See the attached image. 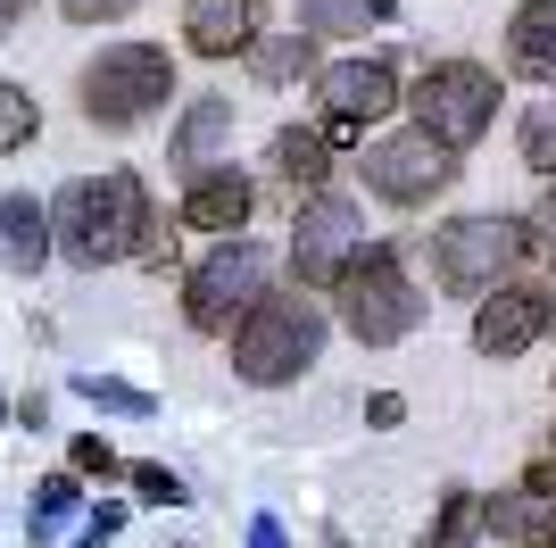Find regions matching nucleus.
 I'll return each mask as SVG.
<instances>
[{"label": "nucleus", "instance_id": "31", "mask_svg": "<svg viewBox=\"0 0 556 548\" xmlns=\"http://www.w3.org/2000/svg\"><path fill=\"white\" fill-rule=\"evenodd\" d=\"M150 0H59V17L67 25H125V17H141Z\"/></svg>", "mask_w": 556, "mask_h": 548}, {"label": "nucleus", "instance_id": "7", "mask_svg": "<svg viewBox=\"0 0 556 548\" xmlns=\"http://www.w3.org/2000/svg\"><path fill=\"white\" fill-rule=\"evenodd\" d=\"M266 283H275L266 241L225 233V241H208V250L184 266V283H175V316H184V333H200V341H225L232 324H241V308H250Z\"/></svg>", "mask_w": 556, "mask_h": 548}, {"label": "nucleus", "instance_id": "39", "mask_svg": "<svg viewBox=\"0 0 556 548\" xmlns=\"http://www.w3.org/2000/svg\"><path fill=\"white\" fill-rule=\"evenodd\" d=\"M548 449H556V424H548Z\"/></svg>", "mask_w": 556, "mask_h": 548}, {"label": "nucleus", "instance_id": "6", "mask_svg": "<svg viewBox=\"0 0 556 548\" xmlns=\"http://www.w3.org/2000/svg\"><path fill=\"white\" fill-rule=\"evenodd\" d=\"M307 100H316V125H325L332 150H366L391 116H407V84H399L391 50H357V59H325V67L307 75Z\"/></svg>", "mask_w": 556, "mask_h": 548}, {"label": "nucleus", "instance_id": "30", "mask_svg": "<svg viewBox=\"0 0 556 548\" xmlns=\"http://www.w3.org/2000/svg\"><path fill=\"white\" fill-rule=\"evenodd\" d=\"M523 225H532V258H540V274L556 266V183H540V200L523 208Z\"/></svg>", "mask_w": 556, "mask_h": 548}, {"label": "nucleus", "instance_id": "11", "mask_svg": "<svg viewBox=\"0 0 556 548\" xmlns=\"http://www.w3.org/2000/svg\"><path fill=\"white\" fill-rule=\"evenodd\" d=\"M473 358L490 365H515V358H532L540 341H556V283L548 274H515V283H498V291L473 299Z\"/></svg>", "mask_w": 556, "mask_h": 548}, {"label": "nucleus", "instance_id": "35", "mask_svg": "<svg viewBox=\"0 0 556 548\" xmlns=\"http://www.w3.org/2000/svg\"><path fill=\"white\" fill-rule=\"evenodd\" d=\"M250 548H291V540H282L275 515H250Z\"/></svg>", "mask_w": 556, "mask_h": 548}, {"label": "nucleus", "instance_id": "9", "mask_svg": "<svg viewBox=\"0 0 556 548\" xmlns=\"http://www.w3.org/2000/svg\"><path fill=\"white\" fill-rule=\"evenodd\" d=\"M349 175L366 183V200L399 208V216H416V208L448 200L465 183V150H448V141H432L424 125H399V134H374L366 150H357V166Z\"/></svg>", "mask_w": 556, "mask_h": 548}, {"label": "nucleus", "instance_id": "5", "mask_svg": "<svg viewBox=\"0 0 556 548\" xmlns=\"http://www.w3.org/2000/svg\"><path fill=\"white\" fill-rule=\"evenodd\" d=\"M332 324H341L357 349H399L407 333L424 324V283H416V266H407V241H391V233H374L366 250H357V266L332 283Z\"/></svg>", "mask_w": 556, "mask_h": 548}, {"label": "nucleus", "instance_id": "29", "mask_svg": "<svg viewBox=\"0 0 556 548\" xmlns=\"http://www.w3.org/2000/svg\"><path fill=\"white\" fill-rule=\"evenodd\" d=\"M141 274H166V266H184V216L175 208H159V225H150V241H141V258H134Z\"/></svg>", "mask_w": 556, "mask_h": 548}, {"label": "nucleus", "instance_id": "32", "mask_svg": "<svg viewBox=\"0 0 556 548\" xmlns=\"http://www.w3.org/2000/svg\"><path fill=\"white\" fill-rule=\"evenodd\" d=\"M366 424H374V433H399V424H407V399H399V390H374V399H366Z\"/></svg>", "mask_w": 556, "mask_h": 548}, {"label": "nucleus", "instance_id": "36", "mask_svg": "<svg viewBox=\"0 0 556 548\" xmlns=\"http://www.w3.org/2000/svg\"><path fill=\"white\" fill-rule=\"evenodd\" d=\"M25 9H34V0H0V42L17 34V17H25Z\"/></svg>", "mask_w": 556, "mask_h": 548}, {"label": "nucleus", "instance_id": "1", "mask_svg": "<svg viewBox=\"0 0 556 548\" xmlns=\"http://www.w3.org/2000/svg\"><path fill=\"white\" fill-rule=\"evenodd\" d=\"M159 191L141 166H100V175H67L50 191V241H59V266L75 274H109L134 266L150 225H159Z\"/></svg>", "mask_w": 556, "mask_h": 548}, {"label": "nucleus", "instance_id": "10", "mask_svg": "<svg viewBox=\"0 0 556 548\" xmlns=\"http://www.w3.org/2000/svg\"><path fill=\"white\" fill-rule=\"evenodd\" d=\"M366 241H374V233H366V208L349 200L341 183H325V191H307V200L291 208V233H282V283L332 299V283L357 266Z\"/></svg>", "mask_w": 556, "mask_h": 548}, {"label": "nucleus", "instance_id": "17", "mask_svg": "<svg viewBox=\"0 0 556 548\" xmlns=\"http://www.w3.org/2000/svg\"><path fill=\"white\" fill-rule=\"evenodd\" d=\"M498 42H507V75H515V84L556 91V0H523Z\"/></svg>", "mask_w": 556, "mask_h": 548}, {"label": "nucleus", "instance_id": "21", "mask_svg": "<svg viewBox=\"0 0 556 548\" xmlns=\"http://www.w3.org/2000/svg\"><path fill=\"white\" fill-rule=\"evenodd\" d=\"M399 0H300V34L316 42H366V25H391Z\"/></svg>", "mask_w": 556, "mask_h": 548}, {"label": "nucleus", "instance_id": "16", "mask_svg": "<svg viewBox=\"0 0 556 548\" xmlns=\"http://www.w3.org/2000/svg\"><path fill=\"white\" fill-rule=\"evenodd\" d=\"M42 266H59V241H50V200H34V191H0V274L34 283Z\"/></svg>", "mask_w": 556, "mask_h": 548}, {"label": "nucleus", "instance_id": "24", "mask_svg": "<svg viewBox=\"0 0 556 548\" xmlns=\"http://www.w3.org/2000/svg\"><path fill=\"white\" fill-rule=\"evenodd\" d=\"M515 159H523V175L556 183V100H540V109L515 116Z\"/></svg>", "mask_w": 556, "mask_h": 548}, {"label": "nucleus", "instance_id": "2", "mask_svg": "<svg viewBox=\"0 0 556 548\" xmlns=\"http://www.w3.org/2000/svg\"><path fill=\"white\" fill-rule=\"evenodd\" d=\"M332 308L300 283H266V291L241 308V324L225 333V358H232V383L250 390H291L300 374H316L332 349Z\"/></svg>", "mask_w": 556, "mask_h": 548}, {"label": "nucleus", "instance_id": "28", "mask_svg": "<svg viewBox=\"0 0 556 548\" xmlns=\"http://www.w3.org/2000/svg\"><path fill=\"white\" fill-rule=\"evenodd\" d=\"M67 465L84 482H125V457H116V440H100V433H75L67 440Z\"/></svg>", "mask_w": 556, "mask_h": 548}, {"label": "nucleus", "instance_id": "13", "mask_svg": "<svg viewBox=\"0 0 556 548\" xmlns=\"http://www.w3.org/2000/svg\"><path fill=\"white\" fill-rule=\"evenodd\" d=\"M232 134H241V109H232V91H191L175 125H166V166L175 175H200V166L232 159Z\"/></svg>", "mask_w": 556, "mask_h": 548}, {"label": "nucleus", "instance_id": "18", "mask_svg": "<svg viewBox=\"0 0 556 548\" xmlns=\"http://www.w3.org/2000/svg\"><path fill=\"white\" fill-rule=\"evenodd\" d=\"M482 532L507 548H556V499H532L523 482L515 490H482Z\"/></svg>", "mask_w": 556, "mask_h": 548}, {"label": "nucleus", "instance_id": "25", "mask_svg": "<svg viewBox=\"0 0 556 548\" xmlns=\"http://www.w3.org/2000/svg\"><path fill=\"white\" fill-rule=\"evenodd\" d=\"M34 141H42V100L25 84H0V159H17Z\"/></svg>", "mask_w": 556, "mask_h": 548}, {"label": "nucleus", "instance_id": "14", "mask_svg": "<svg viewBox=\"0 0 556 548\" xmlns=\"http://www.w3.org/2000/svg\"><path fill=\"white\" fill-rule=\"evenodd\" d=\"M266 34V0H184V50L191 59H250V42Z\"/></svg>", "mask_w": 556, "mask_h": 548}, {"label": "nucleus", "instance_id": "8", "mask_svg": "<svg viewBox=\"0 0 556 548\" xmlns=\"http://www.w3.org/2000/svg\"><path fill=\"white\" fill-rule=\"evenodd\" d=\"M498 109H507V91H498V67H482V59H432L407 84V125H424L432 141H448L465 159L490 141Z\"/></svg>", "mask_w": 556, "mask_h": 548}, {"label": "nucleus", "instance_id": "34", "mask_svg": "<svg viewBox=\"0 0 556 548\" xmlns=\"http://www.w3.org/2000/svg\"><path fill=\"white\" fill-rule=\"evenodd\" d=\"M17 424H25V433H42V424H50V399H42V390H25V399H17Z\"/></svg>", "mask_w": 556, "mask_h": 548}, {"label": "nucleus", "instance_id": "27", "mask_svg": "<svg viewBox=\"0 0 556 548\" xmlns=\"http://www.w3.org/2000/svg\"><path fill=\"white\" fill-rule=\"evenodd\" d=\"M125 524H134V507L92 499L84 515H75V548H116V540H125Z\"/></svg>", "mask_w": 556, "mask_h": 548}, {"label": "nucleus", "instance_id": "22", "mask_svg": "<svg viewBox=\"0 0 556 548\" xmlns=\"http://www.w3.org/2000/svg\"><path fill=\"white\" fill-rule=\"evenodd\" d=\"M482 490H465V482H448L441 499H432V524L416 532V548H482Z\"/></svg>", "mask_w": 556, "mask_h": 548}, {"label": "nucleus", "instance_id": "3", "mask_svg": "<svg viewBox=\"0 0 556 548\" xmlns=\"http://www.w3.org/2000/svg\"><path fill=\"white\" fill-rule=\"evenodd\" d=\"M416 258L432 266V291L448 299H482L515 274H532V225L507 216V208H465V216H441V225L416 241Z\"/></svg>", "mask_w": 556, "mask_h": 548}, {"label": "nucleus", "instance_id": "37", "mask_svg": "<svg viewBox=\"0 0 556 548\" xmlns=\"http://www.w3.org/2000/svg\"><path fill=\"white\" fill-rule=\"evenodd\" d=\"M9 424H17V399H9V390H0V433H9Z\"/></svg>", "mask_w": 556, "mask_h": 548}, {"label": "nucleus", "instance_id": "26", "mask_svg": "<svg viewBox=\"0 0 556 548\" xmlns=\"http://www.w3.org/2000/svg\"><path fill=\"white\" fill-rule=\"evenodd\" d=\"M125 490H134L141 507H191V482L175 474V465H159V457H141V465H125Z\"/></svg>", "mask_w": 556, "mask_h": 548}, {"label": "nucleus", "instance_id": "12", "mask_svg": "<svg viewBox=\"0 0 556 548\" xmlns=\"http://www.w3.org/2000/svg\"><path fill=\"white\" fill-rule=\"evenodd\" d=\"M257 175L250 166H200V175H184V191H175V216H184V233H208V241H225V233H250L257 225Z\"/></svg>", "mask_w": 556, "mask_h": 548}, {"label": "nucleus", "instance_id": "38", "mask_svg": "<svg viewBox=\"0 0 556 548\" xmlns=\"http://www.w3.org/2000/svg\"><path fill=\"white\" fill-rule=\"evenodd\" d=\"M166 548H191V540H166Z\"/></svg>", "mask_w": 556, "mask_h": 548}, {"label": "nucleus", "instance_id": "20", "mask_svg": "<svg viewBox=\"0 0 556 548\" xmlns=\"http://www.w3.org/2000/svg\"><path fill=\"white\" fill-rule=\"evenodd\" d=\"M84 507H92V499H84V474H75V465L42 474V482H34V515H25V540H34V548H59V540H67V524L84 515Z\"/></svg>", "mask_w": 556, "mask_h": 548}, {"label": "nucleus", "instance_id": "33", "mask_svg": "<svg viewBox=\"0 0 556 548\" xmlns=\"http://www.w3.org/2000/svg\"><path fill=\"white\" fill-rule=\"evenodd\" d=\"M515 482H523L532 499H556V449H540V457H532V465H523Z\"/></svg>", "mask_w": 556, "mask_h": 548}, {"label": "nucleus", "instance_id": "19", "mask_svg": "<svg viewBox=\"0 0 556 548\" xmlns=\"http://www.w3.org/2000/svg\"><path fill=\"white\" fill-rule=\"evenodd\" d=\"M241 67H250V84L291 91V84H307V75L325 67V42H316V34H300V25H291V34H257Z\"/></svg>", "mask_w": 556, "mask_h": 548}, {"label": "nucleus", "instance_id": "23", "mask_svg": "<svg viewBox=\"0 0 556 548\" xmlns=\"http://www.w3.org/2000/svg\"><path fill=\"white\" fill-rule=\"evenodd\" d=\"M67 390L84 399V408L116 415V424H150V415H159V390L125 383V374H67Z\"/></svg>", "mask_w": 556, "mask_h": 548}, {"label": "nucleus", "instance_id": "15", "mask_svg": "<svg viewBox=\"0 0 556 548\" xmlns=\"http://www.w3.org/2000/svg\"><path fill=\"white\" fill-rule=\"evenodd\" d=\"M266 175H275L291 200H307V191H325V183L341 175V150L325 141L316 116H300V125H275V141H266Z\"/></svg>", "mask_w": 556, "mask_h": 548}, {"label": "nucleus", "instance_id": "4", "mask_svg": "<svg viewBox=\"0 0 556 548\" xmlns=\"http://www.w3.org/2000/svg\"><path fill=\"white\" fill-rule=\"evenodd\" d=\"M184 67L166 42H100L84 67H75V109L92 134H141L159 109H175Z\"/></svg>", "mask_w": 556, "mask_h": 548}]
</instances>
